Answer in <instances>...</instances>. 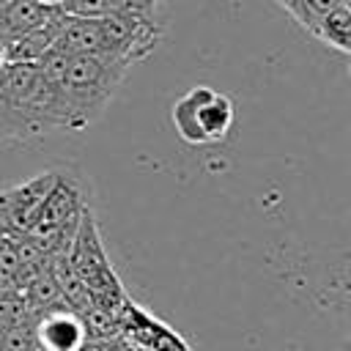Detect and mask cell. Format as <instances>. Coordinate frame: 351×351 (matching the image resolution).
<instances>
[{"mask_svg": "<svg viewBox=\"0 0 351 351\" xmlns=\"http://www.w3.org/2000/svg\"><path fill=\"white\" fill-rule=\"evenodd\" d=\"M129 69L132 66L112 52L66 55L63 77L55 82L60 99V129L80 132L90 126L104 112Z\"/></svg>", "mask_w": 351, "mask_h": 351, "instance_id": "6da1fadb", "label": "cell"}, {"mask_svg": "<svg viewBox=\"0 0 351 351\" xmlns=\"http://www.w3.org/2000/svg\"><path fill=\"white\" fill-rule=\"evenodd\" d=\"M66 258H69L71 269L77 271V277L85 282V288L90 293V302L96 307H107L112 313H121V307L126 304L129 296H126L121 280L115 277V271L110 266V258L104 252L93 211L88 206L80 214V222H77V230H74L71 244L66 250Z\"/></svg>", "mask_w": 351, "mask_h": 351, "instance_id": "7a4b0ae2", "label": "cell"}, {"mask_svg": "<svg viewBox=\"0 0 351 351\" xmlns=\"http://www.w3.org/2000/svg\"><path fill=\"white\" fill-rule=\"evenodd\" d=\"M178 137L189 145H219L230 137L236 110L228 93L211 85H192L170 110Z\"/></svg>", "mask_w": 351, "mask_h": 351, "instance_id": "3957f363", "label": "cell"}, {"mask_svg": "<svg viewBox=\"0 0 351 351\" xmlns=\"http://www.w3.org/2000/svg\"><path fill=\"white\" fill-rule=\"evenodd\" d=\"M118 318H121V335L134 340L145 351H192V346L176 329H170L165 321L154 318L148 310H143L132 299H126Z\"/></svg>", "mask_w": 351, "mask_h": 351, "instance_id": "277c9868", "label": "cell"}, {"mask_svg": "<svg viewBox=\"0 0 351 351\" xmlns=\"http://www.w3.org/2000/svg\"><path fill=\"white\" fill-rule=\"evenodd\" d=\"M36 340L38 351H77L88 340V329L77 310L55 304L36 313Z\"/></svg>", "mask_w": 351, "mask_h": 351, "instance_id": "5b68a950", "label": "cell"}, {"mask_svg": "<svg viewBox=\"0 0 351 351\" xmlns=\"http://www.w3.org/2000/svg\"><path fill=\"white\" fill-rule=\"evenodd\" d=\"M55 176L58 173L49 170V173H41V176L25 181L22 186H14V189L3 192V197H5V228H8V233H25L33 225V219H36L44 197H47V192L55 184Z\"/></svg>", "mask_w": 351, "mask_h": 351, "instance_id": "8992f818", "label": "cell"}, {"mask_svg": "<svg viewBox=\"0 0 351 351\" xmlns=\"http://www.w3.org/2000/svg\"><path fill=\"white\" fill-rule=\"evenodd\" d=\"M60 11V5H44L38 0H8L0 5V41L8 44L11 38L49 22Z\"/></svg>", "mask_w": 351, "mask_h": 351, "instance_id": "52a82bcc", "label": "cell"}, {"mask_svg": "<svg viewBox=\"0 0 351 351\" xmlns=\"http://www.w3.org/2000/svg\"><path fill=\"white\" fill-rule=\"evenodd\" d=\"M63 19H66V11L55 14V16H52L49 22H44V25H38V27H33V30H27V33L11 38V41L5 44V63H38V60L52 49L55 36H58Z\"/></svg>", "mask_w": 351, "mask_h": 351, "instance_id": "ba28073f", "label": "cell"}, {"mask_svg": "<svg viewBox=\"0 0 351 351\" xmlns=\"http://www.w3.org/2000/svg\"><path fill=\"white\" fill-rule=\"evenodd\" d=\"M52 49L63 52V55H80V52H104V30H101V19H80V16H69L63 19Z\"/></svg>", "mask_w": 351, "mask_h": 351, "instance_id": "9c48e42d", "label": "cell"}, {"mask_svg": "<svg viewBox=\"0 0 351 351\" xmlns=\"http://www.w3.org/2000/svg\"><path fill=\"white\" fill-rule=\"evenodd\" d=\"M310 36L318 38L324 47L348 55L351 52V8L348 3H337L335 8H329L313 27Z\"/></svg>", "mask_w": 351, "mask_h": 351, "instance_id": "30bf717a", "label": "cell"}, {"mask_svg": "<svg viewBox=\"0 0 351 351\" xmlns=\"http://www.w3.org/2000/svg\"><path fill=\"white\" fill-rule=\"evenodd\" d=\"M60 8H63L69 16L101 19V16H110V14L121 11V0H63Z\"/></svg>", "mask_w": 351, "mask_h": 351, "instance_id": "8fae6325", "label": "cell"}, {"mask_svg": "<svg viewBox=\"0 0 351 351\" xmlns=\"http://www.w3.org/2000/svg\"><path fill=\"white\" fill-rule=\"evenodd\" d=\"M27 137H36L33 129L27 126L22 112L0 96V140H27Z\"/></svg>", "mask_w": 351, "mask_h": 351, "instance_id": "7c38bea8", "label": "cell"}, {"mask_svg": "<svg viewBox=\"0 0 351 351\" xmlns=\"http://www.w3.org/2000/svg\"><path fill=\"white\" fill-rule=\"evenodd\" d=\"M159 3L162 0H121V11L132 14V16H140V19H156Z\"/></svg>", "mask_w": 351, "mask_h": 351, "instance_id": "4fadbf2b", "label": "cell"}, {"mask_svg": "<svg viewBox=\"0 0 351 351\" xmlns=\"http://www.w3.org/2000/svg\"><path fill=\"white\" fill-rule=\"evenodd\" d=\"M3 66H5V44L0 41V69H3Z\"/></svg>", "mask_w": 351, "mask_h": 351, "instance_id": "5bb4252c", "label": "cell"}, {"mask_svg": "<svg viewBox=\"0 0 351 351\" xmlns=\"http://www.w3.org/2000/svg\"><path fill=\"white\" fill-rule=\"evenodd\" d=\"M38 3H44V5H60L63 0H38Z\"/></svg>", "mask_w": 351, "mask_h": 351, "instance_id": "9a60e30c", "label": "cell"}, {"mask_svg": "<svg viewBox=\"0 0 351 351\" xmlns=\"http://www.w3.org/2000/svg\"><path fill=\"white\" fill-rule=\"evenodd\" d=\"M3 3H8V0H0V5H3Z\"/></svg>", "mask_w": 351, "mask_h": 351, "instance_id": "2e32d148", "label": "cell"}]
</instances>
